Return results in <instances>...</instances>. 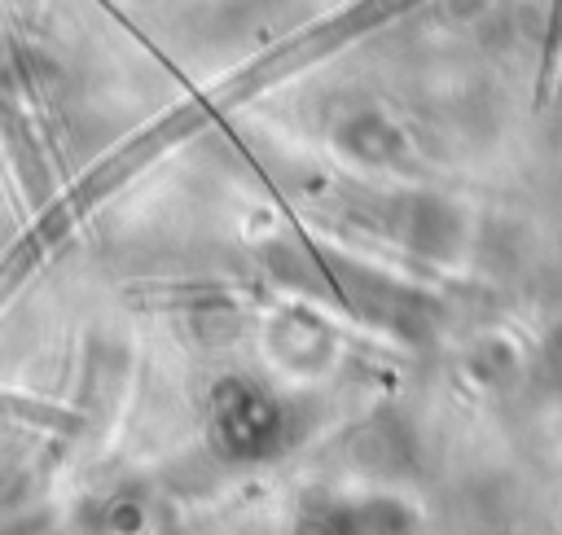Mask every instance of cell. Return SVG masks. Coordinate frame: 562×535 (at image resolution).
I'll return each mask as SVG.
<instances>
[]
</instances>
